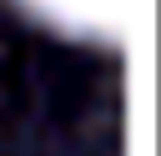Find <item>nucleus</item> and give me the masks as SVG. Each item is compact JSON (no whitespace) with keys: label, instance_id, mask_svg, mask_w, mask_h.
<instances>
[{"label":"nucleus","instance_id":"1","mask_svg":"<svg viewBox=\"0 0 161 156\" xmlns=\"http://www.w3.org/2000/svg\"><path fill=\"white\" fill-rule=\"evenodd\" d=\"M15 5L55 25L60 35L91 40V45H126L151 10V0H15Z\"/></svg>","mask_w":161,"mask_h":156}]
</instances>
